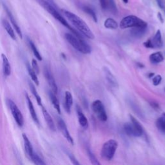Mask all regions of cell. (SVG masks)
Here are the masks:
<instances>
[{"mask_svg": "<svg viewBox=\"0 0 165 165\" xmlns=\"http://www.w3.org/2000/svg\"><path fill=\"white\" fill-rule=\"evenodd\" d=\"M123 2L125 3H128V0H123Z\"/></svg>", "mask_w": 165, "mask_h": 165, "instance_id": "obj_40", "label": "cell"}, {"mask_svg": "<svg viewBox=\"0 0 165 165\" xmlns=\"http://www.w3.org/2000/svg\"><path fill=\"white\" fill-rule=\"evenodd\" d=\"M32 69L34 70L36 72V73L37 74H40V67H39V65L37 64V62L36 60L33 59L32 61Z\"/></svg>", "mask_w": 165, "mask_h": 165, "instance_id": "obj_34", "label": "cell"}, {"mask_svg": "<svg viewBox=\"0 0 165 165\" xmlns=\"http://www.w3.org/2000/svg\"><path fill=\"white\" fill-rule=\"evenodd\" d=\"M7 101V104L9 106V108L11 111V113L13 115L14 119H15L16 122L17 123L19 127H22L24 124V118H23V114L21 112V111L19 110L18 106L12 100L8 99Z\"/></svg>", "mask_w": 165, "mask_h": 165, "instance_id": "obj_7", "label": "cell"}, {"mask_svg": "<svg viewBox=\"0 0 165 165\" xmlns=\"http://www.w3.org/2000/svg\"><path fill=\"white\" fill-rule=\"evenodd\" d=\"M69 158L70 159V161H71L72 163L74 165H81L78 162V161H77V159L74 156H72V155H69Z\"/></svg>", "mask_w": 165, "mask_h": 165, "instance_id": "obj_37", "label": "cell"}, {"mask_svg": "<svg viewBox=\"0 0 165 165\" xmlns=\"http://www.w3.org/2000/svg\"><path fill=\"white\" fill-rule=\"evenodd\" d=\"M61 11L63 14L65 16V17L70 21V22L82 34H83L86 37L91 39V40L94 39L95 36L94 33L90 30V28L86 23V22L82 20L81 18H79L78 16H77L76 14L74 13L66 11V10L63 9L61 10Z\"/></svg>", "mask_w": 165, "mask_h": 165, "instance_id": "obj_1", "label": "cell"}, {"mask_svg": "<svg viewBox=\"0 0 165 165\" xmlns=\"http://www.w3.org/2000/svg\"><path fill=\"white\" fill-rule=\"evenodd\" d=\"M104 26L108 29H116L118 27V24L114 19L108 18L105 21Z\"/></svg>", "mask_w": 165, "mask_h": 165, "instance_id": "obj_25", "label": "cell"}, {"mask_svg": "<svg viewBox=\"0 0 165 165\" xmlns=\"http://www.w3.org/2000/svg\"><path fill=\"white\" fill-rule=\"evenodd\" d=\"M57 125H58V128H59L62 134L63 135V136L66 138V139L68 141L73 145L74 144L73 138H72L71 135L70 134V132H69V130H68V128H67L66 125L65 123V121L63 120L61 118H58L57 119Z\"/></svg>", "mask_w": 165, "mask_h": 165, "instance_id": "obj_9", "label": "cell"}, {"mask_svg": "<svg viewBox=\"0 0 165 165\" xmlns=\"http://www.w3.org/2000/svg\"><path fill=\"white\" fill-rule=\"evenodd\" d=\"M3 7H4L5 10V11L7 12V15H8L9 19H10V20H11V23H12V25L14 28L16 30V32H17L18 35L19 36V37H20L21 39H23V34H22V31H21V30L20 27H19L18 24L17 23L15 18H14V16L12 15V14L11 13V11H10V10L8 9V8L6 5H5V4H3Z\"/></svg>", "mask_w": 165, "mask_h": 165, "instance_id": "obj_12", "label": "cell"}, {"mask_svg": "<svg viewBox=\"0 0 165 165\" xmlns=\"http://www.w3.org/2000/svg\"><path fill=\"white\" fill-rule=\"evenodd\" d=\"M41 107H42V112H43V116H44L45 120L46 121L48 128H49L50 130H51L52 131L55 132L56 129V126L54 123V121H53L50 114L48 113V112L47 110V109L45 107H43V106H41Z\"/></svg>", "mask_w": 165, "mask_h": 165, "instance_id": "obj_16", "label": "cell"}, {"mask_svg": "<svg viewBox=\"0 0 165 165\" xmlns=\"http://www.w3.org/2000/svg\"><path fill=\"white\" fill-rule=\"evenodd\" d=\"M92 109L100 121H103V122L106 121L108 116L106 114L104 105L100 100H95L92 103Z\"/></svg>", "mask_w": 165, "mask_h": 165, "instance_id": "obj_6", "label": "cell"}, {"mask_svg": "<svg viewBox=\"0 0 165 165\" xmlns=\"http://www.w3.org/2000/svg\"><path fill=\"white\" fill-rule=\"evenodd\" d=\"M25 98H26V101H27V105H28V108L29 112H30V114H31V115L32 116V118L33 120L34 121V122L36 124L39 125V124H40V122H39V119H38V118H37V114L36 112L34 106L32 102V101H31V99L30 98V97H29V95H28L27 93L25 94Z\"/></svg>", "mask_w": 165, "mask_h": 165, "instance_id": "obj_15", "label": "cell"}, {"mask_svg": "<svg viewBox=\"0 0 165 165\" xmlns=\"http://www.w3.org/2000/svg\"><path fill=\"white\" fill-rule=\"evenodd\" d=\"M36 1L43 8L46 10L50 15H52L56 19H57L58 21L61 23L63 25L66 27L68 29H69L70 31H71L74 34V36L79 38L83 39L78 32H77V31H76L75 29L72 28V27L69 25V23L66 20V19L64 18V17L57 11V10L55 8L54 5L51 4L49 2L47 1V0H36Z\"/></svg>", "mask_w": 165, "mask_h": 165, "instance_id": "obj_2", "label": "cell"}, {"mask_svg": "<svg viewBox=\"0 0 165 165\" xmlns=\"http://www.w3.org/2000/svg\"><path fill=\"white\" fill-rule=\"evenodd\" d=\"M81 8L82 9V11H83L85 12H86V14H88L89 15H90L95 23L98 22V17H97L96 13L94 11V9H92L91 7L86 6V5H83L82 7Z\"/></svg>", "mask_w": 165, "mask_h": 165, "instance_id": "obj_28", "label": "cell"}, {"mask_svg": "<svg viewBox=\"0 0 165 165\" xmlns=\"http://www.w3.org/2000/svg\"><path fill=\"white\" fill-rule=\"evenodd\" d=\"M108 5H109L110 11L112 12L114 14L117 13V12H118L117 7H116V5H115L114 0H108Z\"/></svg>", "mask_w": 165, "mask_h": 165, "instance_id": "obj_33", "label": "cell"}, {"mask_svg": "<svg viewBox=\"0 0 165 165\" xmlns=\"http://www.w3.org/2000/svg\"><path fill=\"white\" fill-rule=\"evenodd\" d=\"M147 23L141 18L134 16L130 15L125 17L120 22L119 27L121 29L128 28H147Z\"/></svg>", "mask_w": 165, "mask_h": 165, "instance_id": "obj_4", "label": "cell"}, {"mask_svg": "<svg viewBox=\"0 0 165 165\" xmlns=\"http://www.w3.org/2000/svg\"><path fill=\"white\" fill-rule=\"evenodd\" d=\"M29 86H30V89L32 92V94L34 95V96L35 97V98L37 102V104L39 105H40V106H42V103H41V97L40 95H39L38 94V92H37L36 90V87L34 85L32 82H29Z\"/></svg>", "mask_w": 165, "mask_h": 165, "instance_id": "obj_29", "label": "cell"}, {"mask_svg": "<svg viewBox=\"0 0 165 165\" xmlns=\"http://www.w3.org/2000/svg\"><path fill=\"white\" fill-rule=\"evenodd\" d=\"M103 72L104 75L105 77V79L107 81L108 83L112 87L114 88H118V82L117 81L114 76L112 74V73L110 71V70L108 69L107 67L104 66L103 67Z\"/></svg>", "mask_w": 165, "mask_h": 165, "instance_id": "obj_11", "label": "cell"}, {"mask_svg": "<svg viewBox=\"0 0 165 165\" xmlns=\"http://www.w3.org/2000/svg\"><path fill=\"white\" fill-rule=\"evenodd\" d=\"M100 5L101 8L103 10H105L108 7V3H107V0H99Z\"/></svg>", "mask_w": 165, "mask_h": 165, "instance_id": "obj_36", "label": "cell"}, {"mask_svg": "<svg viewBox=\"0 0 165 165\" xmlns=\"http://www.w3.org/2000/svg\"><path fill=\"white\" fill-rule=\"evenodd\" d=\"M154 73H152V74H150L149 77H151L152 76H154Z\"/></svg>", "mask_w": 165, "mask_h": 165, "instance_id": "obj_41", "label": "cell"}, {"mask_svg": "<svg viewBox=\"0 0 165 165\" xmlns=\"http://www.w3.org/2000/svg\"><path fill=\"white\" fill-rule=\"evenodd\" d=\"M157 18H159V19L160 20V21H161L162 23H163V22H164L163 18V16H162V15H161V14L160 13V12H159V13L157 14Z\"/></svg>", "mask_w": 165, "mask_h": 165, "instance_id": "obj_39", "label": "cell"}, {"mask_svg": "<svg viewBox=\"0 0 165 165\" xmlns=\"http://www.w3.org/2000/svg\"><path fill=\"white\" fill-rule=\"evenodd\" d=\"M2 25L4 28L5 29V31L8 33V34L9 36L11 37L12 40H16V34L14 32V29L12 28V26L10 23L7 20L5 19H2Z\"/></svg>", "mask_w": 165, "mask_h": 165, "instance_id": "obj_20", "label": "cell"}, {"mask_svg": "<svg viewBox=\"0 0 165 165\" xmlns=\"http://www.w3.org/2000/svg\"><path fill=\"white\" fill-rule=\"evenodd\" d=\"M156 2L157 3V5L158 6L161 8H164V3H163V0H156Z\"/></svg>", "mask_w": 165, "mask_h": 165, "instance_id": "obj_38", "label": "cell"}, {"mask_svg": "<svg viewBox=\"0 0 165 165\" xmlns=\"http://www.w3.org/2000/svg\"><path fill=\"white\" fill-rule=\"evenodd\" d=\"M44 76L48 82V85H49L50 87V89L52 90L51 91L53 92V93H54L56 95L58 92V88H57V84L50 70L47 66L45 67L44 69Z\"/></svg>", "mask_w": 165, "mask_h": 165, "instance_id": "obj_8", "label": "cell"}, {"mask_svg": "<svg viewBox=\"0 0 165 165\" xmlns=\"http://www.w3.org/2000/svg\"><path fill=\"white\" fill-rule=\"evenodd\" d=\"M87 152H88V156L92 165H101L98 159H97V157L94 156V154L92 153L90 149L87 150Z\"/></svg>", "mask_w": 165, "mask_h": 165, "instance_id": "obj_31", "label": "cell"}, {"mask_svg": "<svg viewBox=\"0 0 165 165\" xmlns=\"http://www.w3.org/2000/svg\"><path fill=\"white\" fill-rule=\"evenodd\" d=\"M150 40V42H151L152 48H161L163 45V42L162 40V35H161V31L158 30L156 32L154 37L152 39V40Z\"/></svg>", "mask_w": 165, "mask_h": 165, "instance_id": "obj_13", "label": "cell"}, {"mask_svg": "<svg viewBox=\"0 0 165 165\" xmlns=\"http://www.w3.org/2000/svg\"><path fill=\"white\" fill-rule=\"evenodd\" d=\"M124 130L125 133L127 134L129 136L131 137H134V131L133 128L132 127V125H131L130 123H125L124 125Z\"/></svg>", "mask_w": 165, "mask_h": 165, "instance_id": "obj_32", "label": "cell"}, {"mask_svg": "<svg viewBox=\"0 0 165 165\" xmlns=\"http://www.w3.org/2000/svg\"><path fill=\"white\" fill-rule=\"evenodd\" d=\"M73 105V97L70 92H65V108L68 114H70L71 112L72 106Z\"/></svg>", "mask_w": 165, "mask_h": 165, "instance_id": "obj_19", "label": "cell"}, {"mask_svg": "<svg viewBox=\"0 0 165 165\" xmlns=\"http://www.w3.org/2000/svg\"><path fill=\"white\" fill-rule=\"evenodd\" d=\"M23 141H24V147H25V152L27 154V156L29 157V158H31L32 156H33L34 152L33 150V148L32 146V144L30 141V140L28 139V137L27 136V135L23 134Z\"/></svg>", "mask_w": 165, "mask_h": 165, "instance_id": "obj_17", "label": "cell"}, {"mask_svg": "<svg viewBox=\"0 0 165 165\" xmlns=\"http://www.w3.org/2000/svg\"><path fill=\"white\" fill-rule=\"evenodd\" d=\"M2 62H3V74L5 76H9L11 74V66L9 61L5 54H2Z\"/></svg>", "mask_w": 165, "mask_h": 165, "instance_id": "obj_18", "label": "cell"}, {"mask_svg": "<svg viewBox=\"0 0 165 165\" xmlns=\"http://www.w3.org/2000/svg\"><path fill=\"white\" fill-rule=\"evenodd\" d=\"M149 60L151 63L156 65L163 61L164 57L161 52H156L150 54Z\"/></svg>", "mask_w": 165, "mask_h": 165, "instance_id": "obj_21", "label": "cell"}, {"mask_svg": "<svg viewBox=\"0 0 165 165\" xmlns=\"http://www.w3.org/2000/svg\"><path fill=\"white\" fill-rule=\"evenodd\" d=\"M65 37L66 41L77 51L85 54L91 53V47L83 39L77 37L70 33H66Z\"/></svg>", "mask_w": 165, "mask_h": 165, "instance_id": "obj_3", "label": "cell"}, {"mask_svg": "<svg viewBox=\"0 0 165 165\" xmlns=\"http://www.w3.org/2000/svg\"><path fill=\"white\" fill-rule=\"evenodd\" d=\"M76 110H77V118H78V121L79 125L81 126V127L86 129L89 127V121L87 118H86V116L85 114L82 112V110L79 107V106H77L76 107Z\"/></svg>", "mask_w": 165, "mask_h": 165, "instance_id": "obj_14", "label": "cell"}, {"mask_svg": "<svg viewBox=\"0 0 165 165\" xmlns=\"http://www.w3.org/2000/svg\"><path fill=\"white\" fill-rule=\"evenodd\" d=\"M130 118L131 121V125L133 128L134 137H140L143 134V129L142 126L141 125L139 121L135 119L133 115H130Z\"/></svg>", "mask_w": 165, "mask_h": 165, "instance_id": "obj_10", "label": "cell"}, {"mask_svg": "<svg viewBox=\"0 0 165 165\" xmlns=\"http://www.w3.org/2000/svg\"><path fill=\"white\" fill-rule=\"evenodd\" d=\"M28 42L29 43V45H30V47L31 48V50L33 52V54H34V56L36 57V59L38 60L39 61H42V60H43L42 56L40 54V53L39 52L37 48L36 47L33 41L31 40V39H29V38H28Z\"/></svg>", "mask_w": 165, "mask_h": 165, "instance_id": "obj_26", "label": "cell"}, {"mask_svg": "<svg viewBox=\"0 0 165 165\" xmlns=\"http://www.w3.org/2000/svg\"><path fill=\"white\" fill-rule=\"evenodd\" d=\"M49 97L50 101L52 102V103L54 106V107L55 109L57 110V112L59 114H61V108H60V101L57 98V97L54 93H53L52 91L49 92Z\"/></svg>", "mask_w": 165, "mask_h": 165, "instance_id": "obj_24", "label": "cell"}, {"mask_svg": "<svg viewBox=\"0 0 165 165\" xmlns=\"http://www.w3.org/2000/svg\"><path fill=\"white\" fill-rule=\"evenodd\" d=\"M27 70H28V72L29 76H31L32 80L34 82V83L36 85H40V82H39V79L38 77L37 76V74L36 73V72L32 69V68H31V66H30L28 63H27Z\"/></svg>", "mask_w": 165, "mask_h": 165, "instance_id": "obj_27", "label": "cell"}, {"mask_svg": "<svg viewBox=\"0 0 165 165\" xmlns=\"http://www.w3.org/2000/svg\"><path fill=\"white\" fill-rule=\"evenodd\" d=\"M118 147V143L114 139H109L104 143L101 149V155L106 161H110L113 159Z\"/></svg>", "mask_w": 165, "mask_h": 165, "instance_id": "obj_5", "label": "cell"}, {"mask_svg": "<svg viewBox=\"0 0 165 165\" xmlns=\"http://www.w3.org/2000/svg\"><path fill=\"white\" fill-rule=\"evenodd\" d=\"M31 159L35 165H47L45 161H43L42 159H41V157L35 152L34 153L33 156H32Z\"/></svg>", "mask_w": 165, "mask_h": 165, "instance_id": "obj_30", "label": "cell"}, {"mask_svg": "<svg viewBox=\"0 0 165 165\" xmlns=\"http://www.w3.org/2000/svg\"><path fill=\"white\" fill-rule=\"evenodd\" d=\"M156 125L159 131H160L162 134H165V113H163L157 119Z\"/></svg>", "mask_w": 165, "mask_h": 165, "instance_id": "obj_22", "label": "cell"}, {"mask_svg": "<svg viewBox=\"0 0 165 165\" xmlns=\"http://www.w3.org/2000/svg\"><path fill=\"white\" fill-rule=\"evenodd\" d=\"M162 81V77L160 75H157L152 79V82L154 86H158Z\"/></svg>", "mask_w": 165, "mask_h": 165, "instance_id": "obj_35", "label": "cell"}, {"mask_svg": "<svg viewBox=\"0 0 165 165\" xmlns=\"http://www.w3.org/2000/svg\"><path fill=\"white\" fill-rule=\"evenodd\" d=\"M147 28H142V27H138V28H132L130 31V34L132 36L135 38H140L144 35L145 32L147 31Z\"/></svg>", "mask_w": 165, "mask_h": 165, "instance_id": "obj_23", "label": "cell"}]
</instances>
